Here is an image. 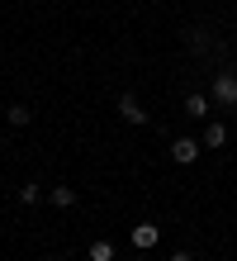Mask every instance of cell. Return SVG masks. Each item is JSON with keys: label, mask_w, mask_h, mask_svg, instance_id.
I'll return each mask as SVG.
<instances>
[{"label": "cell", "mask_w": 237, "mask_h": 261, "mask_svg": "<svg viewBox=\"0 0 237 261\" xmlns=\"http://www.w3.org/2000/svg\"><path fill=\"white\" fill-rule=\"evenodd\" d=\"M209 100H214V105H223V110H237V71H218V76H214Z\"/></svg>", "instance_id": "6da1fadb"}, {"label": "cell", "mask_w": 237, "mask_h": 261, "mask_svg": "<svg viewBox=\"0 0 237 261\" xmlns=\"http://www.w3.org/2000/svg\"><path fill=\"white\" fill-rule=\"evenodd\" d=\"M171 162L176 166H195L199 162V143L195 138H176V143H171Z\"/></svg>", "instance_id": "7a4b0ae2"}, {"label": "cell", "mask_w": 237, "mask_h": 261, "mask_svg": "<svg viewBox=\"0 0 237 261\" xmlns=\"http://www.w3.org/2000/svg\"><path fill=\"white\" fill-rule=\"evenodd\" d=\"M119 114H123V124H147V110L133 95H119Z\"/></svg>", "instance_id": "3957f363"}, {"label": "cell", "mask_w": 237, "mask_h": 261, "mask_svg": "<svg viewBox=\"0 0 237 261\" xmlns=\"http://www.w3.org/2000/svg\"><path fill=\"white\" fill-rule=\"evenodd\" d=\"M156 238H162V228H156V223H138V228H133V247H138V252L156 247Z\"/></svg>", "instance_id": "277c9868"}, {"label": "cell", "mask_w": 237, "mask_h": 261, "mask_svg": "<svg viewBox=\"0 0 237 261\" xmlns=\"http://www.w3.org/2000/svg\"><path fill=\"white\" fill-rule=\"evenodd\" d=\"M209 110H214L209 95H199V90H195V95H185V114H190V119H204Z\"/></svg>", "instance_id": "5b68a950"}, {"label": "cell", "mask_w": 237, "mask_h": 261, "mask_svg": "<svg viewBox=\"0 0 237 261\" xmlns=\"http://www.w3.org/2000/svg\"><path fill=\"white\" fill-rule=\"evenodd\" d=\"M223 143H228V124H218V119L204 124V147H223Z\"/></svg>", "instance_id": "8992f818"}, {"label": "cell", "mask_w": 237, "mask_h": 261, "mask_svg": "<svg viewBox=\"0 0 237 261\" xmlns=\"http://www.w3.org/2000/svg\"><path fill=\"white\" fill-rule=\"evenodd\" d=\"M47 204L71 209V204H76V190H71V186H52V190H47Z\"/></svg>", "instance_id": "52a82bcc"}, {"label": "cell", "mask_w": 237, "mask_h": 261, "mask_svg": "<svg viewBox=\"0 0 237 261\" xmlns=\"http://www.w3.org/2000/svg\"><path fill=\"white\" fill-rule=\"evenodd\" d=\"M19 199H24V204H38V199H43V186H38V180H24V186H19Z\"/></svg>", "instance_id": "ba28073f"}, {"label": "cell", "mask_w": 237, "mask_h": 261, "mask_svg": "<svg viewBox=\"0 0 237 261\" xmlns=\"http://www.w3.org/2000/svg\"><path fill=\"white\" fill-rule=\"evenodd\" d=\"M29 119H34V110H29V105H10V124H14V128H24Z\"/></svg>", "instance_id": "9c48e42d"}, {"label": "cell", "mask_w": 237, "mask_h": 261, "mask_svg": "<svg viewBox=\"0 0 237 261\" xmlns=\"http://www.w3.org/2000/svg\"><path fill=\"white\" fill-rule=\"evenodd\" d=\"M90 261H114V242H90Z\"/></svg>", "instance_id": "30bf717a"}, {"label": "cell", "mask_w": 237, "mask_h": 261, "mask_svg": "<svg viewBox=\"0 0 237 261\" xmlns=\"http://www.w3.org/2000/svg\"><path fill=\"white\" fill-rule=\"evenodd\" d=\"M190 48L204 53V48H209V34H204V29H195V34H190Z\"/></svg>", "instance_id": "8fae6325"}, {"label": "cell", "mask_w": 237, "mask_h": 261, "mask_svg": "<svg viewBox=\"0 0 237 261\" xmlns=\"http://www.w3.org/2000/svg\"><path fill=\"white\" fill-rule=\"evenodd\" d=\"M171 261H195V256H190V252L180 247V252H171Z\"/></svg>", "instance_id": "7c38bea8"}, {"label": "cell", "mask_w": 237, "mask_h": 261, "mask_svg": "<svg viewBox=\"0 0 237 261\" xmlns=\"http://www.w3.org/2000/svg\"><path fill=\"white\" fill-rule=\"evenodd\" d=\"M138 261H142V256H138Z\"/></svg>", "instance_id": "4fadbf2b"}]
</instances>
